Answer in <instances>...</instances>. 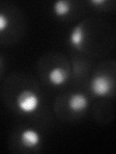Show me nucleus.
<instances>
[{
  "mask_svg": "<svg viewBox=\"0 0 116 154\" xmlns=\"http://www.w3.org/2000/svg\"><path fill=\"white\" fill-rule=\"evenodd\" d=\"M90 89L94 95L104 97L112 91L113 83L106 75L100 74L92 79Z\"/></svg>",
  "mask_w": 116,
  "mask_h": 154,
  "instance_id": "nucleus-2",
  "label": "nucleus"
},
{
  "mask_svg": "<svg viewBox=\"0 0 116 154\" xmlns=\"http://www.w3.org/2000/svg\"><path fill=\"white\" fill-rule=\"evenodd\" d=\"M21 144L26 148H34L37 147L41 143L42 138L41 135L36 130L32 128H26L21 133Z\"/></svg>",
  "mask_w": 116,
  "mask_h": 154,
  "instance_id": "nucleus-3",
  "label": "nucleus"
},
{
  "mask_svg": "<svg viewBox=\"0 0 116 154\" xmlns=\"http://www.w3.org/2000/svg\"><path fill=\"white\" fill-rule=\"evenodd\" d=\"M48 81L52 86L59 87L66 83L67 81V73L66 71L60 66H54L48 72Z\"/></svg>",
  "mask_w": 116,
  "mask_h": 154,
  "instance_id": "nucleus-6",
  "label": "nucleus"
},
{
  "mask_svg": "<svg viewBox=\"0 0 116 154\" xmlns=\"http://www.w3.org/2000/svg\"><path fill=\"white\" fill-rule=\"evenodd\" d=\"M70 43L76 49H80L82 45H84L85 41V30L83 23H80L79 25L74 27L70 34Z\"/></svg>",
  "mask_w": 116,
  "mask_h": 154,
  "instance_id": "nucleus-5",
  "label": "nucleus"
},
{
  "mask_svg": "<svg viewBox=\"0 0 116 154\" xmlns=\"http://www.w3.org/2000/svg\"><path fill=\"white\" fill-rule=\"evenodd\" d=\"M53 13L55 14L56 17H66L72 11V4L69 1H65V0H59L56 1L52 6Z\"/></svg>",
  "mask_w": 116,
  "mask_h": 154,
  "instance_id": "nucleus-7",
  "label": "nucleus"
},
{
  "mask_svg": "<svg viewBox=\"0 0 116 154\" xmlns=\"http://www.w3.org/2000/svg\"><path fill=\"white\" fill-rule=\"evenodd\" d=\"M105 3H106L105 0H91L90 1V4L95 5V6H102V5H104Z\"/></svg>",
  "mask_w": 116,
  "mask_h": 154,
  "instance_id": "nucleus-9",
  "label": "nucleus"
},
{
  "mask_svg": "<svg viewBox=\"0 0 116 154\" xmlns=\"http://www.w3.org/2000/svg\"><path fill=\"white\" fill-rule=\"evenodd\" d=\"M10 19L6 14L0 12V34L4 33L9 28Z\"/></svg>",
  "mask_w": 116,
  "mask_h": 154,
  "instance_id": "nucleus-8",
  "label": "nucleus"
},
{
  "mask_svg": "<svg viewBox=\"0 0 116 154\" xmlns=\"http://www.w3.org/2000/svg\"><path fill=\"white\" fill-rule=\"evenodd\" d=\"M41 100L39 95L31 90H23L17 96L18 109L23 114H33L40 107Z\"/></svg>",
  "mask_w": 116,
  "mask_h": 154,
  "instance_id": "nucleus-1",
  "label": "nucleus"
},
{
  "mask_svg": "<svg viewBox=\"0 0 116 154\" xmlns=\"http://www.w3.org/2000/svg\"><path fill=\"white\" fill-rule=\"evenodd\" d=\"M89 106V100L84 94H74L71 95L68 101V107L74 113H81Z\"/></svg>",
  "mask_w": 116,
  "mask_h": 154,
  "instance_id": "nucleus-4",
  "label": "nucleus"
}]
</instances>
